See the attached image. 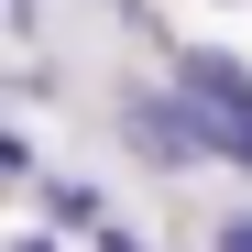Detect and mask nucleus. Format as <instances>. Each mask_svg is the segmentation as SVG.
Here are the masks:
<instances>
[{"label":"nucleus","mask_w":252,"mask_h":252,"mask_svg":"<svg viewBox=\"0 0 252 252\" xmlns=\"http://www.w3.org/2000/svg\"><path fill=\"white\" fill-rule=\"evenodd\" d=\"M121 132H132V154H143V164H197V154H220L187 88H176V99H121Z\"/></svg>","instance_id":"nucleus-1"},{"label":"nucleus","mask_w":252,"mask_h":252,"mask_svg":"<svg viewBox=\"0 0 252 252\" xmlns=\"http://www.w3.org/2000/svg\"><path fill=\"white\" fill-rule=\"evenodd\" d=\"M44 208H55L66 230H99V187H77V176H55V187H44Z\"/></svg>","instance_id":"nucleus-2"},{"label":"nucleus","mask_w":252,"mask_h":252,"mask_svg":"<svg viewBox=\"0 0 252 252\" xmlns=\"http://www.w3.org/2000/svg\"><path fill=\"white\" fill-rule=\"evenodd\" d=\"M220 252H252V220H220Z\"/></svg>","instance_id":"nucleus-3"}]
</instances>
